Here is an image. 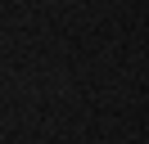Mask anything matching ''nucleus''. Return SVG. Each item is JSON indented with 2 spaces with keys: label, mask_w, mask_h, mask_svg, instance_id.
I'll return each instance as SVG.
<instances>
[]
</instances>
